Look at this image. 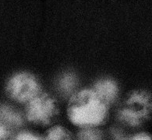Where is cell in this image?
<instances>
[{"instance_id":"cell-1","label":"cell","mask_w":152,"mask_h":140,"mask_svg":"<svg viewBox=\"0 0 152 140\" xmlns=\"http://www.w3.org/2000/svg\"><path fill=\"white\" fill-rule=\"evenodd\" d=\"M94 90H84L74 94L69 100L67 115L69 121L80 127L100 125L107 117V106Z\"/></svg>"},{"instance_id":"cell-2","label":"cell","mask_w":152,"mask_h":140,"mask_svg":"<svg viewBox=\"0 0 152 140\" xmlns=\"http://www.w3.org/2000/svg\"><path fill=\"white\" fill-rule=\"evenodd\" d=\"M27 119L38 125H47L56 115L57 109L53 99L47 94H38L28 101Z\"/></svg>"},{"instance_id":"cell-3","label":"cell","mask_w":152,"mask_h":140,"mask_svg":"<svg viewBox=\"0 0 152 140\" xmlns=\"http://www.w3.org/2000/svg\"><path fill=\"white\" fill-rule=\"evenodd\" d=\"M10 96L20 102H28L38 94L39 86L33 75L19 73L13 75L7 84Z\"/></svg>"},{"instance_id":"cell-4","label":"cell","mask_w":152,"mask_h":140,"mask_svg":"<svg viewBox=\"0 0 152 140\" xmlns=\"http://www.w3.org/2000/svg\"><path fill=\"white\" fill-rule=\"evenodd\" d=\"M94 91L105 102L113 100L117 94L116 85L111 80H103L96 84Z\"/></svg>"},{"instance_id":"cell-5","label":"cell","mask_w":152,"mask_h":140,"mask_svg":"<svg viewBox=\"0 0 152 140\" xmlns=\"http://www.w3.org/2000/svg\"><path fill=\"white\" fill-rule=\"evenodd\" d=\"M0 121L7 126H18L22 123L20 115L10 107H0Z\"/></svg>"},{"instance_id":"cell-6","label":"cell","mask_w":152,"mask_h":140,"mask_svg":"<svg viewBox=\"0 0 152 140\" xmlns=\"http://www.w3.org/2000/svg\"><path fill=\"white\" fill-rule=\"evenodd\" d=\"M44 140H73L70 133L61 126H55L48 130Z\"/></svg>"},{"instance_id":"cell-7","label":"cell","mask_w":152,"mask_h":140,"mask_svg":"<svg viewBox=\"0 0 152 140\" xmlns=\"http://www.w3.org/2000/svg\"><path fill=\"white\" fill-rule=\"evenodd\" d=\"M76 83L75 78L73 75H65L60 80L59 85H60L61 89L65 91V92H69L73 90Z\"/></svg>"},{"instance_id":"cell-8","label":"cell","mask_w":152,"mask_h":140,"mask_svg":"<svg viewBox=\"0 0 152 140\" xmlns=\"http://www.w3.org/2000/svg\"><path fill=\"white\" fill-rule=\"evenodd\" d=\"M80 140H102L100 134L93 129H85L80 133Z\"/></svg>"},{"instance_id":"cell-9","label":"cell","mask_w":152,"mask_h":140,"mask_svg":"<svg viewBox=\"0 0 152 140\" xmlns=\"http://www.w3.org/2000/svg\"><path fill=\"white\" fill-rule=\"evenodd\" d=\"M13 140H42L39 137L31 132H21L18 134Z\"/></svg>"},{"instance_id":"cell-10","label":"cell","mask_w":152,"mask_h":140,"mask_svg":"<svg viewBox=\"0 0 152 140\" xmlns=\"http://www.w3.org/2000/svg\"><path fill=\"white\" fill-rule=\"evenodd\" d=\"M124 140H152V136L148 133L142 132V133L136 134L134 136L129 137Z\"/></svg>"},{"instance_id":"cell-11","label":"cell","mask_w":152,"mask_h":140,"mask_svg":"<svg viewBox=\"0 0 152 140\" xmlns=\"http://www.w3.org/2000/svg\"><path fill=\"white\" fill-rule=\"evenodd\" d=\"M9 130L6 125L0 121V140H8Z\"/></svg>"}]
</instances>
